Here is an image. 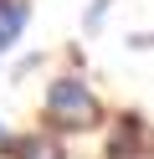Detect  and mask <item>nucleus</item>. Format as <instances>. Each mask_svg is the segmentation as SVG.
Here are the masks:
<instances>
[{
    "mask_svg": "<svg viewBox=\"0 0 154 159\" xmlns=\"http://www.w3.org/2000/svg\"><path fill=\"white\" fill-rule=\"evenodd\" d=\"M46 123L51 128H67V134H82V128L98 123V98L87 93V82L57 77V82L46 87Z\"/></svg>",
    "mask_w": 154,
    "mask_h": 159,
    "instance_id": "obj_1",
    "label": "nucleus"
},
{
    "mask_svg": "<svg viewBox=\"0 0 154 159\" xmlns=\"http://www.w3.org/2000/svg\"><path fill=\"white\" fill-rule=\"evenodd\" d=\"M21 26H26V0H0V31L16 41Z\"/></svg>",
    "mask_w": 154,
    "mask_h": 159,
    "instance_id": "obj_2",
    "label": "nucleus"
},
{
    "mask_svg": "<svg viewBox=\"0 0 154 159\" xmlns=\"http://www.w3.org/2000/svg\"><path fill=\"white\" fill-rule=\"evenodd\" d=\"M103 11H108V0H92V5H87V16H82V26H87V36H92V31L103 26Z\"/></svg>",
    "mask_w": 154,
    "mask_h": 159,
    "instance_id": "obj_3",
    "label": "nucleus"
},
{
    "mask_svg": "<svg viewBox=\"0 0 154 159\" xmlns=\"http://www.w3.org/2000/svg\"><path fill=\"white\" fill-rule=\"evenodd\" d=\"M10 46H16V41H10V36H5V31H0V57H5V52H10Z\"/></svg>",
    "mask_w": 154,
    "mask_h": 159,
    "instance_id": "obj_4",
    "label": "nucleus"
},
{
    "mask_svg": "<svg viewBox=\"0 0 154 159\" xmlns=\"http://www.w3.org/2000/svg\"><path fill=\"white\" fill-rule=\"evenodd\" d=\"M0 139H5V128H0Z\"/></svg>",
    "mask_w": 154,
    "mask_h": 159,
    "instance_id": "obj_5",
    "label": "nucleus"
}]
</instances>
